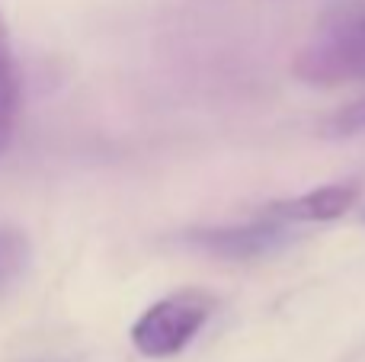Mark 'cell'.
<instances>
[{
    "mask_svg": "<svg viewBox=\"0 0 365 362\" xmlns=\"http://www.w3.org/2000/svg\"><path fill=\"white\" fill-rule=\"evenodd\" d=\"M212 314V299L199 289L167 295L154 301L132 327V343L141 356L148 359H167L186 350L189 340L202 331V324Z\"/></svg>",
    "mask_w": 365,
    "mask_h": 362,
    "instance_id": "obj_2",
    "label": "cell"
},
{
    "mask_svg": "<svg viewBox=\"0 0 365 362\" xmlns=\"http://www.w3.org/2000/svg\"><path fill=\"white\" fill-rule=\"evenodd\" d=\"M359 196H362V186L356 180H346V183H330L295 199L269 202L263 215L276 218V222H334V218L346 215L359 202Z\"/></svg>",
    "mask_w": 365,
    "mask_h": 362,
    "instance_id": "obj_4",
    "label": "cell"
},
{
    "mask_svg": "<svg viewBox=\"0 0 365 362\" xmlns=\"http://www.w3.org/2000/svg\"><path fill=\"white\" fill-rule=\"evenodd\" d=\"M189 244L218 260H263V257H272L282 247H289L292 231L285 228V222L263 215L259 222L237 224V228L189 231Z\"/></svg>",
    "mask_w": 365,
    "mask_h": 362,
    "instance_id": "obj_3",
    "label": "cell"
},
{
    "mask_svg": "<svg viewBox=\"0 0 365 362\" xmlns=\"http://www.w3.org/2000/svg\"><path fill=\"white\" fill-rule=\"evenodd\" d=\"M362 218H365V215H362Z\"/></svg>",
    "mask_w": 365,
    "mask_h": 362,
    "instance_id": "obj_8",
    "label": "cell"
},
{
    "mask_svg": "<svg viewBox=\"0 0 365 362\" xmlns=\"http://www.w3.org/2000/svg\"><path fill=\"white\" fill-rule=\"evenodd\" d=\"M295 71L308 83H365V10L321 29L295 58Z\"/></svg>",
    "mask_w": 365,
    "mask_h": 362,
    "instance_id": "obj_1",
    "label": "cell"
},
{
    "mask_svg": "<svg viewBox=\"0 0 365 362\" xmlns=\"http://www.w3.org/2000/svg\"><path fill=\"white\" fill-rule=\"evenodd\" d=\"M29 263V241L16 228H0V292L23 276Z\"/></svg>",
    "mask_w": 365,
    "mask_h": 362,
    "instance_id": "obj_6",
    "label": "cell"
},
{
    "mask_svg": "<svg viewBox=\"0 0 365 362\" xmlns=\"http://www.w3.org/2000/svg\"><path fill=\"white\" fill-rule=\"evenodd\" d=\"M330 128H334L336 135H353V132H359V128H365V103H356L346 113H340Z\"/></svg>",
    "mask_w": 365,
    "mask_h": 362,
    "instance_id": "obj_7",
    "label": "cell"
},
{
    "mask_svg": "<svg viewBox=\"0 0 365 362\" xmlns=\"http://www.w3.org/2000/svg\"><path fill=\"white\" fill-rule=\"evenodd\" d=\"M16 115H19V77H16V61H13L10 29H6V19L0 13V154L13 145Z\"/></svg>",
    "mask_w": 365,
    "mask_h": 362,
    "instance_id": "obj_5",
    "label": "cell"
}]
</instances>
